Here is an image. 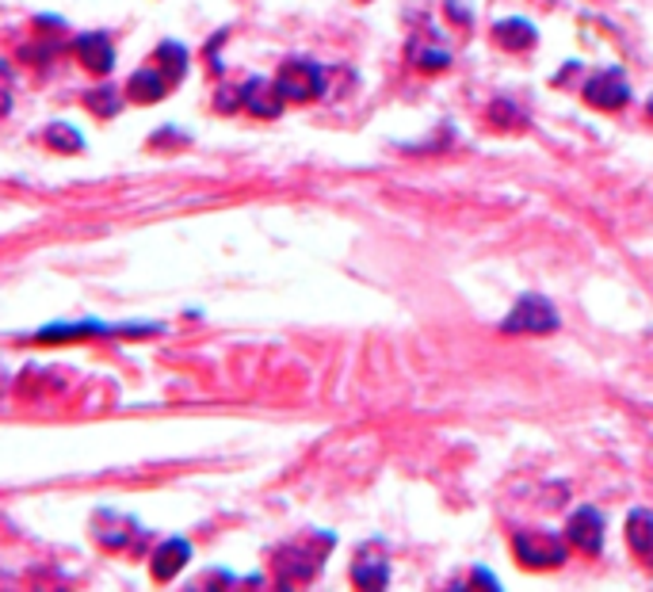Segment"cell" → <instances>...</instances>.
<instances>
[{
  "instance_id": "obj_1",
  "label": "cell",
  "mask_w": 653,
  "mask_h": 592,
  "mask_svg": "<svg viewBox=\"0 0 653 592\" xmlns=\"http://www.w3.org/2000/svg\"><path fill=\"white\" fill-rule=\"evenodd\" d=\"M184 73H187V50L180 47V42H161V47L149 54V62L131 73L126 96H131L134 103L164 100V96L184 81Z\"/></svg>"
},
{
  "instance_id": "obj_2",
  "label": "cell",
  "mask_w": 653,
  "mask_h": 592,
  "mask_svg": "<svg viewBox=\"0 0 653 592\" xmlns=\"http://www.w3.org/2000/svg\"><path fill=\"white\" fill-rule=\"evenodd\" d=\"M329 546H333V535L329 531H306L298 535L295 543H283L275 546L272 554V566H275V577L280 584H306L321 574L329 558Z\"/></svg>"
},
{
  "instance_id": "obj_3",
  "label": "cell",
  "mask_w": 653,
  "mask_h": 592,
  "mask_svg": "<svg viewBox=\"0 0 653 592\" xmlns=\"http://www.w3.org/2000/svg\"><path fill=\"white\" fill-rule=\"evenodd\" d=\"M569 539L554 535V531H543V528H528V531H516L513 539V554L523 569H551V566H562L569 554Z\"/></svg>"
},
{
  "instance_id": "obj_4",
  "label": "cell",
  "mask_w": 653,
  "mask_h": 592,
  "mask_svg": "<svg viewBox=\"0 0 653 592\" xmlns=\"http://www.w3.org/2000/svg\"><path fill=\"white\" fill-rule=\"evenodd\" d=\"M275 88L287 103H310L325 92V70L310 58H287L275 73Z\"/></svg>"
},
{
  "instance_id": "obj_5",
  "label": "cell",
  "mask_w": 653,
  "mask_h": 592,
  "mask_svg": "<svg viewBox=\"0 0 653 592\" xmlns=\"http://www.w3.org/2000/svg\"><path fill=\"white\" fill-rule=\"evenodd\" d=\"M554 329H558V310L539 295L520 298V303L513 306V313L501 321V333H508V336H520V333L543 336V333H554Z\"/></svg>"
},
{
  "instance_id": "obj_6",
  "label": "cell",
  "mask_w": 653,
  "mask_h": 592,
  "mask_svg": "<svg viewBox=\"0 0 653 592\" xmlns=\"http://www.w3.org/2000/svg\"><path fill=\"white\" fill-rule=\"evenodd\" d=\"M581 96L584 103H592L596 111H619L627 108L630 100V85L627 77H623V70H600L581 85Z\"/></svg>"
},
{
  "instance_id": "obj_7",
  "label": "cell",
  "mask_w": 653,
  "mask_h": 592,
  "mask_svg": "<svg viewBox=\"0 0 653 592\" xmlns=\"http://www.w3.org/2000/svg\"><path fill=\"white\" fill-rule=\"evenodd\" d=\"M352 581L359 589H386L390 584V558L382 551V543H364L352 562Z\"/></svg>"
},
{
  "instance_id": "obj_8",
  "label": "cell",
  "mask_w": 653,
  "mask_h": 592,
  "mask_svg": "<svg viewBox=\"0 0 653 592\" xmlns=\"http://www.w3.org/2000/svg\"><path fill=\"white\" fill-rule=\"evenodd\" d=\"M566 539L577 551L600 554V546H604V516H600L596 508H577L566 523Z\"/></svg>"
},
{
  "instance_id": "obj_9",
  "label": "cell",
  "mask_w": 653,
  "mask_h": 592,
  "mask_svg": "<svg viewBox=\"0 0 653 592\" xmlns=\"http://www.w3.org/2000/svg\"><path fill=\"white\" fill-rule=\"evenodd\" d=\"M283 92L275 88V81H264V77H249L242 85V108L257 119H275L283 111Z\"/></svg>"
},
{
  "instance_id": "obj_10",
  "label": "cell",
  "mask_w": 653,
  "mask_h": 592,
  "mask_svg": "<svg viewBox=\"0 0 653 592\" xmlns=\"http://www.w3.org/2000/svg\"><path fill=\"white\" fill-rule=\"evenodd\" d=\"M73 54H77V62L85 65V70H93V73H111V70H115V47H111V39L103 32L81 35V39L73 42Z\"/></svg>"
},
{
  "instance_id": "obj_11",
  "label": "cell",
  "mask_w": 653,
  "mask_h": 592,
  "mask_svg": "<svg viewBox=\"0 0 653 592\" xmlns=\"http://www.w3.org/2000/svg\"><path fill=\"white\" fill-rule=\"evenodd\" d=\"M187 558H192V543H187V539H164L161 546H153L149 574H153L157 581H172V577L187 566Z\"/></svg>"
},
{
  "instance_id": "obj_12",
  "label": "cell",
  "mask_w": 653,
  "mask_h": 592,
  "mask_svg": "<svg viewBox=\"0 0 653 592\" xmlns=\"http://www.w3.org/2000/svg\"><path fill=\"white\" fill-rule=\"evenodd\" d=\"M627 543L634 551V558L653 569V516L645 508H634L627 516Z\"/></svg>"
},
{
  "instance_id": "obj_13",
  "label": "cell",
  "mask_w": 653,
  "mask_h": 592,
  "mask_svg": "<svg viewBox=\"0 0 653 592\" xmlns=\"http://www.w3.org/2000/svg\"><path fill=\"white\" fill-rule=\"evenodd\" d=\"M493 42H497L501 50H513V54H520V50H531L539 42L535 27L528 24V20H501L497 27H493Z\"/></svg>"
},
{
  "instance_id": "obj_14",
  "label": "cell",
  "mask_w": 653,
  "mask_h": 592,
  "mask_svg": "<svg viewBox=\"0 0 653 592\" xmlns=\"http://www.w3.org/2000/svg\"><path fill=\"white\" fill-rule=\"evenodd\" d=\"M409 58H412V65H417V70H424V73H440V70H447V65H452V50L440 47V42H424L420 35L409 42Z\"/></svg>"
},
{
  "instance_id": "obj_15",
  "label": "cell",
  "mask_w": 653,
  "mask_h": 592,
  "mask_svg": "<svg viewBox=\"0 0 653 592\" xmlns=\"http://www.w3.org/2000/svg\"><path fill=\"white\" fill-rule=\"evenodd\" d=\"M42 141H47L50 149H58V153H81V149H85L81 131H73L70 123H50L47 131H42Z\"/></svg>"
},
{
  "instance_id": "obj_16",
  "label": "cell",
  "mask_w": 653,
  "mask_h": 592,
  "mask_svg": "<svg viewBox=\"0 0 653 592\" xmlns=\"http://www.w3.org/2000/svg\"><path fill=\"white\" fill-rule=\"evenodd\" d=\"M523 111L516 108V103H508V100H497V103H490V111H485V123L490 126H497V131H523Z\"/></svg>"
},
{
  "instance_id": "obj_17",
  "label": "cell",
  "mask_w": 653,
  "mask_h": 592,
  "mask_svg": "<svg viewBox=\"0 0 653 592\" xmlns=\"http://www.w3.org/2000/svg\"><path fill=\"white\" fill-rule=\"evenodd\" d=\"M85 103L93 108V115L111 119L119 108H123V92H119V88H111V85H100V88H93V92L85 96Z\"/></svg>"
},
{
  "instance_id": "obj_18",
  "label": "cell",
  "mask_w": 653,
  "mask_h": 592,
  "mask_svg": "<svg viewBox=\"0 0 653 592\" xmlns=\"http://www.w3.org/2000/svg\"><path fill=\"white\" fill-rule=\"evenodd\" d=\"M650 115H653V100H650Z\"/></svg>"
}]
</instances>
